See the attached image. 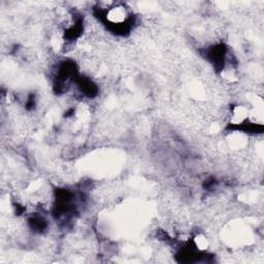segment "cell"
<instances>
[{"label":"cell","mask_w":264,"mask_h":264,"mask_svg":"<svg viewBox=\"0 0 264 264\" xmlns=\"http://www.w3.org/2000/svg\"><path fill=\"white\" fill-rule=\"evenodd\" d=\"M105 9L106 20L112 26H117L118 28H121L123 25L125 26L130 19L129 10L124 5L110 4V6Z\"/></svg>","instance_id":"obj_1"},{"label":"cell","mask_w":264,"mask_h":264,"mask_svg":"<svg viewBox=\"0 0 264 264\" xmlns=\"http://www.w3.org/2000/svg\"><path fill=\"white\" fill-rule=\"evenodd\" d=\"M194 246L198 251H204L209 248V241L204 235H198L194 238Z\"/></svg>","instance_id":"obj_2"}]
</instances>
